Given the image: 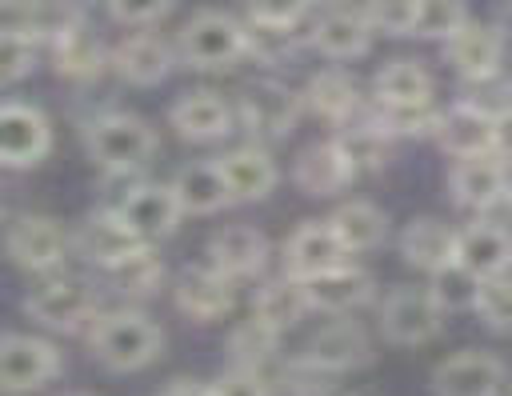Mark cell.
I'll use <instances>...</instances> for the list:
<instances>
[{"label": "cell", "instance_id": "1", "mask_svg": "<svg viewBox=\"0 0 512 396\" xmlns=\"http://www.w3.org/2000/svg\"><path fill=\"white\" fill-rule=\"evenodd\" d=\"M160 348H164V332L140 312H112L100 316L92 328V356L108 372H136L152 364Z\"/></svg>", "mask_w": 512, "mask_h": 396}, {"label": "cell", "instance_id": "2", "mask_svg": "<svg viewBox=\"0 0 512 396\" xmlns=\"http://www.w3.org/2000/svg\"><path fill=\"white\" fill-rule=\"evenodd\" d=\"M84 144H88V156L100 168H108V172H136L156 152L152 128L140 116H128V112H104V116H96L88 124V132H84Z\"/></svg>", "mask_w": 512, "mask_h": 396}, {"label": "cell", "instance_id": "3", "mask_svg": "<svg viewBox=\"0 0 512 396\" xmlns=\"http://www.w3.org/2000/svg\"><path fill=\"white\" fill-rule=\"evenodd\" d=\"M248 52V28L228 12H196L180 32V56L192 68H224Z\"/></svg>", "mask_w": 512, "mask_h": 396}, {"label": "cell", "instance_id": "4", "mask_svg": "<svg viewBox=\"0 0 512 396\" xmlns=\"http://www.w3.org/2000/svg\"><path fill=\"white\" fill-rule=\"evenodd\" d=\"M444 308L436 304L432 288H392L380 304V332L392 344H424L440 332Z\"/></svg>", "mask_w": 512, "mask_h": 396}, {"label": "cell", "instance_id": "5", "mask_svg": "<svg viewBox=\"0 0 512 396\" xmlns=\"http://www.w3.org/2000/svg\"><path fill=\"white\" fill-rule=\"evenodd\" d=\"M60 372V352L24 332H8L0 340V384L4 392H36Z\"/></svg>", "mask_w": 512, "mask_h": 396}, {"label": "cell", "instance_id": "6", "mask_svg": "<svg viewBox=\"0 0 512 396\" xmlns=\"http://www.w3.org/2000/svg\"><path fill=\"white\" fill-rule=\"evenodd\" d=\"M24 312H28L36 324H44V328L72 332V328H80V324L96 312V288L84 284V280L60 276V280H48V284H40L36 292H28Z\"/></svg>", "mask_w": 512, "mask_h": 396}, {"label": "cell", "instance_id": "7", "mask_svg": "<svg viewBox=\"0 0 512 396\" xmlns=\"http://www.w3.org/2000/svg\"><path fill=\"white\" fill-rule=\"evenodd\" d=\"M504 376H508V368L500 356L468 348V352H456L444 364H436L432 388H436V396H496L504 388Z\"/></svg>", "mask_w": 512, "mask_h": 396}, {"label": "cell", "instance_id": "8", "mask_svg": "<svg viewBox=\"0 0 512 396\" xmlns=\"http://www.w3.org/2000/svg\"><path fill=\"white\" fill-rule=\"evenodd\" d=\"M52 144V128L40 108L8 100L0 108V156L8 168H32Z\"/></svg>", "mask_w": 512, "mask_h": 396}, {"label": "cell", "instance_id": "9", "mask_svg": "<svg viewBox=\"0 0 512 396\" xmlns=\"http://www.w3.org/2000/svg\"><path fill=\"white\" fill-rule=\"evenodd\" d=\"M144 244H148V240L124 220L120 208H112V212H92V216L80 224V232H76L80 256H84L88 264H96V268H112V264L128 260V256L140 252Z\"/></svg>", "mask_w": 512, "mask_h": 396}, {"label": "cell", "instance_id": "10", "mask_svg": "<svg viewBox=\"0 0 512 396\" xmlns=\"http://www.w3.org/2000/svg\"><path fill=\"white\" fill-rule=\"evenodd\" d=\"M344 256H348V248L336 236L332 220H304L284 244V264H288V276H296V280L328 272V268L344 264Z\"/></svg>", "mask_w": 512, "mask_h": 396}, {"label": "cell", "instance_id": "11", "mask_svg": "<svg viewBox=\"0 0 512 396\" xmlns=\"http://www.w3.org/2000/svg\"><path fill=\"white\" fill-rule=\"evenodd\" d=\"M296 108H300V100L284 84H276V80H260V84L244 88V96H240L244 128L256 140H280V136H288L292 124H296Z\"/></svg>", "mask_w": 512, "mask_h": 396}, {"label": "cell", "instance_id": "12", "mask_svg": "<svg viewBox=\"0 0 512 396\" xmlns=\"http://www.w3.org/2000/svg\"><path fill=\"white\" fill-rule=\"evenodd\" d=\"M68 236L48 216H20L8 224V256L28 272H48L64 260Z\"/></svg>", "mask_w": 512, "mask_h": 396}, {"label": "cell", "instance_id": "13", "mask_svg": "<svg viewBox=\"0 0 512 396\" xmlns=\"http://www.w3.org/2000/svg\"><path fill=\"white\" fill-rule=\"evenodd\" d=\"M444 48H448L452 68L464 80H488L500 72V60H504V28L468 20L460 32H452L444 40Z\"/></svg>", "mask_w": 512, "mask_h": 396}, {"label": "cell", "instance_id": "14", "mask_svg": "<svg viewBox=\"0 0 512 396\" xmlns=\"http://www.w3.org/2000/svg\"><path fill=\"white\" fill-rule=\"evenodd\" d=\"M436 140L444 144V152H452L456 160L464 156H484L496 148V112H488L484 104L460 100L440 116V132Z\"/></svg>", "mask_w": 512, "mask_h": 396}, {"label": "cell", "instance_id": "15", "mask_svg": "<svg viewBox=\"0 0 512 396\" xmlns=\"http://www.w3.org/2000/svg\"><path fill=\"white\" fill-rule=\"evenodd\" d=\"M232 280L228 272H220L216 264L208 268H184L180 280H176V304L188 320L196 324H208L216 316H224L232 308Z\"/></svg>", "mask_w": 512, "mask_h": 396}, {"label": "cell", "instance_id": "16", "mask_svg": "<svg viewBox=\"0 0 512 396\" xmlns=\"http://www.w3.org/2000/svg\"><path fill=\"white\" fill-rule=\"evenodd\" d=\"M448 184H452V196H456L460 208H476V212H484V208L508 200V172H504L500 160H492V152L456 160Z\"/></svg>", "mask_w": 512, "mask_h": 396}, {"label": "cell", "instance_id": "17", "mask_svg": "<svg viewBox=\"0 0 512 396\" xmlns=\"http://www.w3.org/2000/svg\"><path fill=\"white\" fill-rule=\"evenodd\" d=\"M120 212H124V220L148 244L160 240V236H168L176 228V220L184 216L172 184H136V188H128V196L120 200Z\"/></svg>", "mask_w": 512, "mask_h": 396}, {"label": "cell", "instance_id": "18", "mask_svg": "<svg viewBox=\"0 0 512 396\" xmlns=\"http://www.w3.org/2000/svg\"><path fill=\"white\" fill-rule=\"evenodd\" d=\"M308 288V304L316 312H328V316H344L352 308H360L368 296H372V276L364 268H352V264H336L328 272H316L304 280Z\"/></svg>", "mask_w": 512, "mask_h": 396}, {"label": "cell", "instance_id": "19", "mask_svg": "<svg viewBox=\"0 0 512 396\" xmlns=\"http://www.w3.org/2000/svg\"><path fill=\"white\" fill-rule=\"evenodd\" d=\"M352 176H356V172H352V164L344 160V152H340L336 140L304 148V152L296 156V168H292L296 188L308 192V196H336Z\"/></svg>", "mask_w": 512, "mask_h": 396}, {"label": "cell", "instance_id": "20", "mask_svg": "<svg viewBox=\"0 0 512 396\" xmlns=\"http://www.w3.org/2000/svg\"><path fill=\"white\" fill-rule=\"evenodd\" d=\"M172 128L184 140H220L232 132V108L216 92H188L168 112Z\"/></svg>", "mask_w": 512, "mask_h": 396}, {"label": "cell", "instance_id": "21", "mask_svg": "<svg viewBox=\"0 0 512 396\" xmlns=\"http://www.w3.org/2000/svg\"><path fill=\"white\" fill-rule=\"evenodd\" d=\"M216 164H220V172L228 180L232 200H264L276 188V180H280L272 156L264 148H256V144L252 148H236V152L220 156Z\"/></svg>", "mask_w": 512, "mask_h": 396}, {"label": "cell", "instance_id": "22", "mask_svg": "<svg viewBox=\"0 0 512 396\" xmlns=\"http://www.w3.org/2000/svg\"><path fill=\"white\" fill-rule=\"evenodd\" d=\"M208 256L220 272L228 276H252L264 268L268 260V240L264 232H256L252 224H232V228H220L208 244Z\"/></svg>", "mask_w": 512, "mask_h": 396}, {"label": "cell", "instance_id": "23", "mask_svg": "<svg viewBox=\"0 0 512 396\" xmlns=\"http://www.w3.org/2000/svg\"><path fill=\"white\" fill-rule=\"evenodd\" d=\"M368 40H372V20L348 8H332L312 24V44L328 60H352L368 48Z\"/></svg>", "mask_w": 512, "mask_h": 396}, {"label": "cell", "instance_id": "24", "mask_svg": "<svg viewBox=\"0 0 512 396\" xmlns=\"http://www.w3.org/2000/svg\"><path fill=\"white\" fill-rule=\"evenodd\" d=\"M400 256H404L412 268L440 272L444 264L456 260V232L444 228V224L432 220V216H420V220H412V224L400 232Z\"/></svg>", "mask_w": 512, "mask_h": 396}, {"label": "cell", "instance_id": "25", "mask_svg": "<svg viewBox=\"0 0 512 396\" xmlns=\"http://www.w3.org/2000/svg\"><path fill=\"white\" fill-rule=\"evenodd\" d=\"M172 188H176V200L188 216H212L224 204H232V192H228L220 164H188L176 172Z\"/></svg>", "mask_w": 512, "mask_h": 396}, {"label": "cell", "instance_id": "26", "mask_svg": "<svg viewBox=\"0 0 512 396\" xmlns=\"http://www.w3.org/2000/svg\"><path fill=\"white\" fill-rule=\"evenodd\" d=\"M456 260L476 276H496L512 260V236L500 224H468L456 232Z\"/></svg>", "mask_w": 512, "mask_h": 396}, {"label": "cell", "instance_id": "27", "mask_svg": "<svg viewBox=\"0 0 512 396\" xmlns=\"http://www.w3.org/2000/svg\"><path fill=\"white\" fill-rule=\"evenodd\" d=\"M112 64L128 84H156L172 68V48L152 32H136L116 48Z\"/></svg>", "mask_w": 512, "mask_h": 396}, {"label": "cell", "instance_id": "28", "mask_svg": "<svg viewBox=\"0 0 512 396\" xmlns=\"http://www.w3.org/2000/svg\"><path fill=\"white\" fill-rule=\"evenodd\" d=\"M308 356H316L320 364L344 372V368L368 364V336H364L360 324H352V320H332V324H324V328L308 340Z\"/></svg>", "mask_w": 512, "mask_h": 396}, {"label": "cell", "instance_id": "29", "mask_svg": "<svg viewBox=\"0 0 512 396\" xmlns=\"http://www.w3.org/2000/svg\"><path fill=\"white\" fill-rule=\"evenodd\" d=\"M332 228L348 252H372L388 236V216L368 200H348L332 212Z\"/></svg>", "mask_w": 512, "mask_h": 396}, {"label": "cell", "instance_id": "30", "mask_svg": "<svg viewBox=\"0 0 512 396\" xmlns=\"http://www.w3.org/2000/svg\"><path fill=\"white\" fill-rule=\"evenodd\" d=\"M104 68V48L92 32L64 24L56 28V72L64 80H96Z\"/></svg>", "mask_w": 512, "mask_h": 396}, {"label": "cell", "instance_id": "31", "mask_svg": "<svg viewBox=\"0 0 512 396\" xmlns=\"http://www.w3.org/2000/svg\"><path fill=\"white\" fill-rule=\"evenodd\" d=\"M308 308H312V304H308V288H304V280L284 276V280H272V284H264V288L256 292L252 316H260L264 324H272L276 332H284V328L300 324V316H304Z\"/></svg>", "mask_w": 512, "mask_h": 396}, {"label": "cell", "instance_id": "32", "mask_svg": "<svg viewBox=\"0 0 512 396\" xmlns=\"http://www.w3.org/2000/svg\"><path fill=\"white\" fill-rule=\"evenodd\" d=\"M104 272V280L112 284V292H120V296H152L160 284H164V260L144 244L140 252H132L128 260H120V264H112V268H100Z\"/></svg>", "mask_w": 512, "mask_h": 396}, {"label": "cell", "instance_id": "33", "mask_svg": "<svg viewBox=\"0 0 512 396\" xmlns=\"http://www.w3.org/2000/svg\"><path fill=\"white\" fill-rule=\"evenodd\" d=\"M344 160L352 164V172H376L388 164V132L380 128V120H364V124H348L336 136Z\"/></svg>", "mask_w": 512, "mask_h": 396}, {"label": "cell", "instance_id": "34", "mask_svg": "<svg viewBox=\"0 0 512 396\" xmlns=\"http://www.w3.org/2000/svg\"><path fill=\"white\" fill-rule=\"evenodd\" d=\"M432 96V80L416 60H392L376 72V100L380 104H416Z\"/></svg>", "mask_w": 512, "mask_h": 396}, {"label": "cell", "instance_id": "35", "mask_svg": "<svg viewBox=\"0 0 512 396\" xmlns=\"http://www.w3.org/2000/svg\"><path fill=\"white\" fill-rule=\"evenodd\" d=\"M308 100H312V108L320 116L348 120L356 112V104H360V92H356V80L352 76H344V72H320L308 84Z\"/></svg>", "mask_w": 512, "mask_h": 396}, {"label": "cell", "instance_id": "36", "mask_svg": "<svg viewBox=\"0 0 512 396\" xmlns=\"http://www.w3.org/2000/svg\"><path fill=\"white\" fill-rule=\"evenodd\" d=\"M276 340H280V332H276L272 324H264L260 316H248L244 324L232 328V336H228V356H232L240 368H260V364L272 360Z\"/></svg>", "mask_w": 512, "mask_h": 396}, {"label": "cell", "instance_id": "37", "mask_svg": "<svg viewBox=\"0 0 512 396\" xmlns=\"http://www.w3.org/2000/svg\"><path fill=\"white\" fill-rule=\"evenodd\" d=\"M480 284L484 276H476L472 268H464L460 260L444 264L440 272H432V296L440 308L456 312V308H476V296H480Z\"/></svg>", "mask_w": 512, "mask_h": 396}, {"label": "cell", "instance_id": "38", "mask_svg": "<svg viewBox=\"0 0 512 396\" xmlns=\"http://www.w3.org/2000/svg\"><path fill=\"white\" fill-rule=\"evenodd\" d=\"M440 116L432 108V100H416V104H380L376 120L388 136H428V132H440Z\"/></svg>", "mask_w": 512, "mask_h": 396}, {"label": "cell", "instance_id": "39", "mask_svg": "<svg viewBox=\"0 0 512 396\" xmlns=\"http://www.w3.org/2000/svg\"><path fill=\"white\" fill-rule=\"evenodd\" d=\"M476 312L488 328L512 332V260L496 276H484L480 296H476Z\"/></svg>", "mask_w": 512, "mask_h": 396}, {"label": "cell", "instance_id": "40", "mask_svg": "<svg viewBox=\"0 0 512 396\" xmlns=\"http://www.w3.org/2000/svg\"><path fill=\"white\" fill-rule=\"evenodd\" d=\"M336 380H340V372L328 368V364H320L308 352L296 356V360H288V368H284L288 396H332L336 392Z\"/></svg>", "mask_w": 512, "mask_h": 396}, {"label": "cell", "instance_id": "41", "mask_svg": "<svg viewBox=\"0 0 512 396\" xmlns=\"http://www.w3.org/2000/svg\"><path fill=\"white\" fill-rule=\"evenodd\" d=\"M32 64H36V32L8 24L4 36H0V76H4V84H16L20 76H28Z\"/></svg>", "mask_w": 512, "mask_h": 396}, {"label": "cell", "instance_id": "42", "mask_svg": "<svg viewBox=\"0 0 512 396\" xmlns=\"http://www.w3.org/2000/svg\"><path fill=\"white\" fill-rule=\"evenodd\" d=\"M464 24H468L464 0H420V16H416L412 32L424 36V40H448Z\"/></svg>", "mask_w": 512, "mask_h": 396}, {"label": "cell", "instance_id": "43", "mask_svg": "<svg viewBox=\"0 0 512 396\" xmlns=\"http://www.w3.org/2000/svg\"><path fill=\"white\" fill-rule=\"evenodd\" d=\"M248 52L264 64H276L284 56L296 52V36H292V24H272V20H252L248 28Z\"/></svg>", "mask_w": 512, "mask_h": 396}, {"label": "cell", "instance_id": "44", "mask_svg": "<svg viewBox=\"0 0 512 396\" xmlns=\"http://www.w3.org/2000/svg\"><path fill=\"white\" fill-rule=\"evenodd\" d=\"M420 0H368V20L372 28H384L392 36H408L416 28Z\"/></svg>", "mask_w": 512, "mask_h": 396}, {"label": "cell", "instance_id": "45", "mask_svg": "<svg viewBox=\"0 0 512 396\" xmlns=\"http://www.w3.org/2000/svg\"><path fill=\"white\" fill-rule=\"evenodd\" d=\"M216 396H268V380L260 376V368H228L216 376L212 384Z\"/></svg>", "mask_w": 512, "mask_h": 396}, {"label": "cell", "instance_id": "46", "mask_svg": "<svg viewBox=\"0 0 512 396\" xmlns=\"http://www.w3.org/2000/svg\"><path fill=\"white\" fill-rule=\"evenodd\" d=\"M172 8V0H108V12L120 24H152Z\"/></svg>", "mask_w": 512, "mask_h": 396}, {"label": "cell", "instance_id": "47", "mask_svg": "<svg viewBox=\"0 0 512 396\" xmlns=\"http://www.w3.org/2000/svg\"><path fill=\"white\" fill-rule=\"evenodd\" d=\"M308 0H248L252 20H272V24H296Z\"/></svg>", "mask_w": 512, "mask_h": 396}, {"label": "cell", "instance_id": "48", "mask_svg": "<svg viewBox=\"0 0 512 396\" xmlns=\"http://www.w3.org/2000/svg\"><path fill=\"white\" fill-rule=\"evenodd\" d=\"M496 148H500V156L512 160V108H504L496 116Z\"/></svg>", "mask_w": 512, "mask_h": 396}, {"label": "cell", "instance_id": "49", "mask_svg": "<svg viewBox=\"0 0 512 396\" xmlns=\"http://www.w3.org/2000/svg\"><path fill=\"white\" fill-rule=\"evenodd\" d=\"M160 396H216L212 392V384H196V380H176V384H168Z\"/></svg>", "mask_w": 512, "mask_h": 396}, {"label": "cell", "instance_id": "50", "mask_svg": "<svg viewBox=\"0 0 512 396\" xmlns=\"http://www.w3.org/2000/svg\"><path fill=\"white\" fill-rule=\"evenodd\" d=\"M500 28L512 36V0H504V4H500Z\"/></svg>", "mask_w": 512, "mask_h": 396}, {"label": "cell", "instance_id": "51", "mask_svg": "<svg viewBox=\"0 0 512 396\" xmlns=\"http://www.w3.org/2000/svg\"><path fill=\"white\" fill-rule=\"evenodd\" d=\"M64 396H88V392H64Z\"/></svg>", "mask_w": 512, "mask_h": 396}, {"label": "cell", "instance_id": "52", "mask_svg": "<svg viewBox=\"0 0 512 396\" xmlns=\"http://www.w3.org/2000/svg\"><path fill=\"white\" fill-rule=\"evenodd\" d=\"M508 208H512V188H508Z\"/></svg>", "mask_w": 512, "mask_h": 396}]
</instances>
